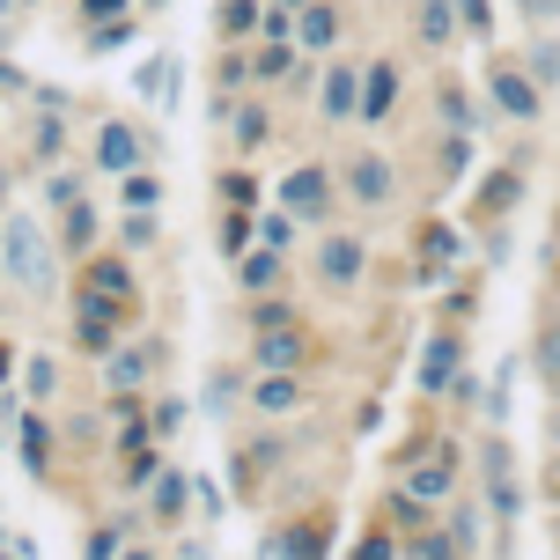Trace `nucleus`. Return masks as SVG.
<instances>
[{
    "label": "nucleus",
    "mask_w": 560,
    "mask_h": 560,
    "mask_svg": "<svg viewBox=\"0 0 560 560\" xmlns=\"http://www.w3.org/2000/svg\"><path fill=\"white\" fill-rule=\"evenodd\" d=\"M8 280L23 288V295H52V252H45V229L37 214H8Z\"/></svg>",
    "instance_id": "f257e3e1"
},
{
    "label": "nucleus",
    "mask_w": 560,
    "mask_h": 560,
    "mask_svg": "<svg viewBox=\"0 0 560 560\" xmlns=\"http://www.w3.org/2000/svg\"><path fill=\"white\" fill-rule=\"evenodd\" d=\"M339 192L354 199V207H384V199L398 192V170H392V155H376V148L347 155V170H339Z\"/></svg>",
    "instance_id": "f03ea898"
},
{
    "label": "nucleus",
    "mask_w": 560,
    "mask_h": 560,
    "mask_svg": "<svg viewBox=\"0 0 560 560\" xmlns=\"http://www.w3.org/2000/svg\"><path fill=\"white\" fill-rule=\"evenodd\" d=\"M332 207V170L325 163H295L280 177V214H295V222H317Z\"/></svg>",
    "instance_id": "7ed1b4c3"
},
{
    "label": "nucleus",
    "mask_w": 560,
    "mask_h": 560,
    "mask_svg": "<svg viewBox=\"0 0 560 560\" xmlns=\"http://www.w3.org/2000/svg\"><path fill=\"white\" fill-rule=\"evenodd\" d=\"M252 362H258V376H303V362H310V332H303V325L258 332V339H252Z\"/></svg>",
    "instance_id": "20e7f679"
},
{
    "label": "nucleus",
    "mask_w": 560,
    "mask_h": 560,
    "mask_svg": "<svg viewBox=\"0 0 560 560\" xmlns=\"http://www.w3.org/2000/svg\"><path fill=\"white\" fill-rule=\"evenodd\" d=\"M82 303L118 310V317H126V310H133V273H126L118 258H96V266L82 273Z\"/></svg>",
    "instance_id": "39448f33"
},
{
    "label": "nucleus",
    "mask_w": 560,
    "mask_h": 560,
    "mask_svg": "<svg viewBox=\"0 0 560 560\" xmlns=\"http://www.w3.org/2000/svg\"><path fill=\"white\" fill-rule=\"evenodd\" d=\"M317 104H325L332 126H347V118L362 112V67H354V59H332V67H325V89H317Z\"/></svg>",
    "instance_id": "423d86ee"
},
{
    "label": "nucleus",
    "mask_w": 560,
    "mask_h": 560,
    "mask_svg": "<svg viewBox=\"0 0 560 560\" xmlns=\"http://www.w3.org/2000/svg\"><path fill=\"white\" fill-rule=\"evenodd\" d=\"M317 273L332 280V288H354V280L369 273V244L362 236H325V244H317Z\"/></svg>",
    "instance_id": "0eeeda50"
},
{
    "label": "nucleus",
    "mask_w": 560,
    "mask_h": 560,
    "mask_svg": "<svg viewBox=\"0 0 560 560\" xmlns=\"http://www.w3.org/2000/svg\"><path fill=\"white\" fill-rule=\"evenodd\" d=\"M96 163L112 170L118 185H126V177H140V133L126 126V118H112V126L96 133Z\"/></svg>",
    "instance_id": "6e6552de"
},
{
    "label": "nucleus",
    "mask_w": 560,
    "mask_h": 560,
    "mask_svg": "<svg viewBox=\"0 0 560 560\" xmlns=\"http://www.w3.org/2000/svg\"><path fill=\"white\" fill-rule=\"evenodd\" d=\"M398 104V67L392 59H369L362 67V126H384Z\"/></svg>",
    "instance_id": "1a4fd4ad"
},
{
    "label": "nucleus",
    "mask_w": 560,
    "mask_h": 560,
    "mask_svg": "<svg viewBox=\"0 0 560 560\" xmlns=\"http://www.w3.org/2000/svg\"><path fill=\"white\" fill-rule=\"evenodd\" d=\"M487 89H494V104H502L509 118H524V126L538 118V82L524 74V67H494V74H487Z\"/></svg>",
    "instance_id": "9d476101"
},
{
    "label": "nucleus",
    "mask_w": 560,
    "mask_h": 560,
    "mask_svg": "<svg viewBox=\"0 0 560 560\" xmlns=\"http://www.w3.org/2000/svg\"><path fill=\"white\" fill-rule=\"evenodd\" d=\"M450 376H457V339L428 332V347H420V392H443Z\"/></svg>",
    "instance_id": "9b49d317"
},
{
    "label": "nucleus",
    "mask_w": 560,
    "mask_h": 560,
    "mask_svg": "<svg viewBox=\"0 0 560 560\" xmlns=\"http://www.w3.org/2000/svg\"><path fill=\"white\" fill-rule=\"evenodd\" d=\"M252 406H258L266 420L295 413V406H303V376H258V384H252Z\"/></svg>",
    "instance_id": "f8f14e48"
},
{
    "label": "nucleus",
    "mask_w": 560,
    "mask_h": 560,
    "mask_svg": "<svg viewBox=\"0 0 560 560\" xmlns=\"http://www.w3.org/2000/svg\"><path fill=\"white\" fill-rule=\"evenodd\" d=\"M339 45V8H303L295 23V52H332Z\"/></svg>",
    "instance_id": "ddd939ff"
},
{
    "label": "nucleus",
    "mask_w": 560,
    "mask_h": 560,
    "mask_svg": "<svg viewBox=\"0 0 560 560\" xmlns=\"http://www.w3.org/2000/svg\"><path fill=\"white\" fill-rule=\"evenodd\" d=\"M443 494H450V450H435L428 465L406 472V502H443Z\"/></svg>",
    "instance_id": "4468645a"
},
{
    "label": "nucleus",
    "mask_w": 560,
    "mask_h": 560,
    "mask_svg": "<svg viewBox=\"0 0 560 560\" xmlns=\"http://www.w3.org/2000/svg\"><path fill=\"white\" fill-rule=\"evenodd\" d=\"M104 384H112V392H140V384H148V354H133V347H112Z\"/></svg>",
    "instance_id": "2eb2a0df"
},
{
    "label": "nucleus",
    "mask_w": 560,
    "mask_h": 560,
    "mask_svg": "<svg viewBox=\"0 0 560 560\" xmlns=\"http://www.w3.org/2000/svg\"><path fill=\"white\" fill-rule=\"evenodd\" d=\"M45 457H52V420L45 413H23V465L45 479Z\"/></svg>",
    "instance_id": "dca6fc26"
},
{
    "label": "nucleus",
    "mask_w": 560,
    "mask_h": 560,
    "mask_svg": "<svg viewBox=\"0 0 560 560\" xmlns=\"http://www.w3.org/2000/svg\"><path fill=\"white\" fill-rule=\"evenodd\" d=\"M214 185H222V207H229V214H252V207H258V177H252V170H222Z\"/></svg>",
    "instance_id": "f3484780"
},
{
    "label": "nucleus",
    "mask_w": 560,
    "mask_h": 560,
    "mask_svg": "<svg viewBox=\"0 0 560 560\" xmlns=\"http://www.w3.org/2000/svg\"><path fill=\"white\" fill-rule=\"evenodd\" d=\"M252 74L258 82H288V74H295V45H266V52H252Z\"/></svg>",
    "instance_id": "a211bd4d"
},
{
    "label": "nucleus",
    "mask_w": 560,
    "mask_h": 560,
    "mask_svg": "<svg viewBox=\"0 0 560 560\" xmlns=\"http://www.w3.org/2000/svg\"><path fill=\"white\" fill-rule=\"evenodd\" d=\"M252 244H258V222H252V214H222V252L229 258H252Z\"/></svg>",
    "instance_id": "6ab92c4d"
},
{
    "label": "nucleus",
    "mask_w": 560,
    "mask_h": 560,
    "mask_svg": "<svg viewBox=\"0 0 560 560\" xmlns=\"http://www.w3.org/2000/svg\"><path fill=\"white\" fill-rule=\"evenodd\" d=\"M118 199H126L133 214H148V207L163 199V177H155V170H140V177H126V185H118Z\"/></svg>",
    "instance_id": "aec40b11"
},
{
    "label": "nucleus",
    "mask_w": 560,
    "mask_h": 560,
    "mask_svg": "<svg viewBox=\"0 0 560 560\" xmlns=\"http://www.w3.org/2000/svg\"><path fill=\"white\" fill-rule=\"evenodd\" d=\"M420 45H450L457 37V8H420Z\"/></svg>",
    "instance_id": "412c9836"
},
{
    "label": "nucleus",
    "mask_w": 560,
    "mask_h": 560,
    "mask_svg": "<svg viewBox=\"0 0 560 560\" xmlns=\"http://www.w3.org/2000/svg\"><path fill=\"white\" fill-rule=\"evenodd\" d=\"M236 280H244V288H273V280H280V258H273V252L236 258Z\"/></svg>",
    "instance_id": "4be33fe9"
},
{
    "label": "nucleus",
    "mask_w": 560,
    "mask_h": 560,
    "mask_svg": "<svg viewBox=\"0 0 560 560\" xmlns=\"http://www.w3.org/2000/svg\"><path fill=\"white\" fill-rule=\"evenodd\" d=\"M288 244H295V214H266V222H258V252H288Z\"/></svg>",
    "instance_id": "5701e85b"
},
{
    "label": "nucleus",
    "mask_w": 560,
    "mask_h": 560,
    "mask_svg": "<svg viewBox=\"0 0 560 560\" xmlns=\"http://www.w3.org/2000/svg\"><path fill=\"white\" fill-rule=\"evenodd\" d=\"M229 133H236V140H244V148H258V140H266V133H273V118H266V112H258V104H244V112H236V118H229Z\"/></svg>",
    "instance_id": "b1692460"
},
{
    "label": "nucleus",
    "mask_w": 560,
    "mask_h": 560,
    "mask_svg": "<svg viewBox=\"0 0 560 560\" xmlns=\"http://www.w3.org/2000/svg\"><path fill=\"white\" fill-rule=\"evenodd\" d=\"M347 560H398V538L392 532H362L354 546H347Z\"/></svg>",
    "instance_id": "393cba45"
},
{
    "label": "nucleus",
    "mask_w": 560,
    "mask_h": 560,
    "mask_svg": "<svg viewBox=\"0 0 560 560\" xmlns=\"http://www.w3.org/2000/svg\"><path fill=\"white\" fill-rule=\"evenodd\" d=\"M280 553H288V560H325V538H317V524H310V532L295 524V532L280 538Z\"/></svg>",
    "instance_id": "a878e982"
},
{
    "label": "nucleus",
    "mask_w": 560,
    "mask_h": 560,
    "mask_svg": "<svg viewBox=\"0 0 560 560\" xmlns=\"http://www.w3.org/2000/svg\"><path fill=\"white\" fill-rule=\"evenodd\" d=\"M45 199H52V207H82V177H74V170L45 177Z\"/></svg>",
    "instance_id": "bb28decb"
},
{
    "label": "nucleus",
    "mask_w": 560,
    "mask_h": 560,
    "mask_svg": "<svg viewBox=\"0 0 560 560\" xmlns=\"http://www.w3.org/2000/svg\"><path fill=\"white\" fill-rule=\"evenodd\" d=\"M59 392V369H52V354H30V398H52Z\"/></svg>",
    "instance_id": "cd10ccee"
},
{
    "label": "nucleus",
    "mask_w": 560,
    "mask_h": 560,
    "mask_svg": "<svg viewBox=\"0 0 560 560\" xmlns=\"http://www.w3.org/2000/svg\"><path fill=\"white\" fill-rule=\"evenodd\" d=\"M155 509H163V516H177V509H185V472H163V487H155Z\"/></svg>",
    "instance_id": "c85d7f7f"
},
{
    "label": "nucleus",
    "mask_w": 560,
    "mask_h": 560,
    "mask_svg": "<svg viewBox=\"0 0 560 560\" xmlns=\"http://www.w3.org/2000/svg\"><path fill=\"white\" fill-rule=\"evenodd\" d=\"M258 23H266V15H258V8H222V30H229V37H252Z\"/></svg>",
    "instance_id": "c756f323"
},
{
    "label": "nucleus",
    "mask_w": 560,
    "mask_h": 560,
    "mask_svg": "<svg viewBox=\"0 0 560 560\" xmlns=\"http://www.w3.org/2000/svg\"><path fill=\"white\" fill-rule=\"evenodd\" d=\"M538 369L560 384V325H546V339H538Z\"/></svg>",
    "instance_id": "7c9ffc66"
},
{
    "label": "nucleus",
    "mask_w": 560,
    "mask_h": 560,
    "mask_svg": "<svg viewBox=\"0 0 560 560\" xmlns=\"http://www.w3.org/2000/svg\"><path fill=\"white\" fill-rule=\"evenodd\" d=\"M118 236H126V252H140V244H155V222H148V214H126Z\"/></svg>",
    "instance_id": "2f4dec72"
},
{
    "label": "nucleus",
    "mask_w": 560,
    "mask_h": 560,
    "mask_svg": "<svg viewBox=\"0 0 560 560\" xmlns=\"http://www.w3.org/2000/svg\"><path fill=\"white\" fill-rule=\"evenodd\" d=\"M420 560H457V546H450V532H420Z\"/></svg>",
    "instance_id": "473e14b6"
},
{
    "label": "nucleus",
    "mask_w": 560,
    "mask_h": 560,
    "mask_svg": "<svg viewBox=\"0 0 560 560\" xmlns=\"http://www.w3.org/2000/svg\"><path fill=\"white\" fill-rule=\"evenodd\" d=\"M89 229H96V222H89V207H67V236H74V252H89Z\"/></svg>",
    "instance_id": "72a5a7b5"
},
{
    "label": "nucleus",
    "mask_w": 560,
    "mask_h": 560,
    "mask_svg": "<svg viewBox=\"0 0 560 560\" xmlns=\"http://www.w3.org/2000/svg\"><path fill=\"white\" fill-rule=\"evenodd\" d=\"M89 560H126L118 553V532H89Z\"/></svg>",
    "instance_id": "f704fd0d"
},
{
    "label": "nucleus",
    "mask_w": 560,
    "mask_h": 560,
    "mask_svg": "<svg viewBox=\"0 0 560 560\" xmlns=\"http://www.w3.org/2000/svg\"><path fill=\"white\" fill-rule=\"evenodd\" d=\"M126 560H155V553H140V546H133V553H126Z\"/></svg>",
    "instance_id": "c9c22d12"
},
{
    "label": "nucleus",
    "mask_w": 560,
    "mask_h": 560,
    "mask_svg": "<svg viewBox=\"0 0 560 560\" xmlns=\"http://www.w3.org/2000/svg\"><path fill=\"white\" fill-rule=\"evenodd\" d=\"M553 435H560V413H553Z\"/></svg>",
    "instance_id": "e433bc0d"
}]
</instances>
